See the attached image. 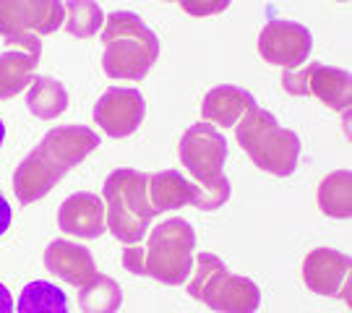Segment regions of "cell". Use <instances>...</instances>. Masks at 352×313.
<instances>
[{"instance_id": "1", "label": "cell", "mask_w": 352, "mask_h": 313, "mask_svg": "<svg viewBox=\"0 0 352 313\" xmlns=\"http://www.w3.org/2000/svg\"><path fill=\"white\" fill-rule=\"evenodd\" d=\"M100 147V136L87 125H58L19 162L13 173V193L21 204L45 199L65 173L81 164Z\"/></svg>"}, {"instance_id": "2", "label": "cell", "mask_w": 352, "mask_h": 313, "mask_svg": "<svg viewBox=\"0 0 352 313\" xmlns=\"http://www.w3.org/2000/svg\"><path fill=\"white\" fill-rule=\"evenodd\" d=\"M196 230L188 219H164L151 227L146 243H131L123 248V269L131 274L149 277L162 285H183L193 269Z\"/></svg>"}, {"instance_id": "3", "label": "cell", "mask_w": 352, "mask_h": 313, "mask_svg": "<svg viewBox=\"0 0 352 313\" xmlns=\"http://www.w3.org/2000/svg\"><path fill=\"white\" fill-rule=\"evenodd\" d=\"M102 68L110 78L141 81L160 58V39L133 11H113L100 32Z\"/></svg>"}, {"instance_id": "4", "label": "cell", "mask_w": 352, "mask_h": 313, "mask_svg": "<svg viewBox=\"0 0 352 313\" xmlns=\"http://www.w3.org/2000/svg\"><path fill=\"white\" fill-rule=\"evenodd\" d=\"M235 138L251 162L274 177H289L300 162V136L282 128L269 110L258 105L235 123Z\"/></svg>"}, {"instance_id": "5", "label": "cell", "mask_w": 352, "mask_h": 313, "mask_svg": "<svg viewBox=\"0 0 352 313\" xmlns=\"http://www.w3.org/2000/svg\"><path fill=\"white\" fill-rule=\"evenodd\" d=\"M102 201H104L107 230L115 235V240L131 246L146 238L151 219L157 217L151 209L146 173L131 170V167L113 170L102 188Z\"/></svg>"}, {"instance_id": "6", "label": "cell", "mask_w": 352, "mask_h": 313, "mask_svg": "<svg viewBox=\"0 0 352 313\" xmlns=\"http://www.w3.org/2000/svg\"><path fill=\"white\" fill-rule=\"evenodd\" d=\"M186 285L190 298L217 313H256L261 305V290L251 277L227 272L225 261L209 250L193 256Z\"/></svg>"}, {"instance_id": "7", "label": "cell", "mask_w": 352, "mask_h": 313, "mask_svg": "<svg viewBox=\"0 0 352 313\" xmlns=\"http://www.w3.org/2000/svg\"><path fill=\"white\" fill-rule=\"evenodd\" d=\"M177 157L180 164L186 167V173L193 183L209 193L217 209H222L230 196H232V186L225 177V162H227V141L219 133V128L212 123H193L180 136L177 144Z\"/></svg>"}, {"instance_id": "8", "label": "cell", "mask_w": 352, "mask_h": 313, "mask_svg": "<svg viewBox=\"0 0 352 313\" xmlns=\"http://www.w3.org/2000/svg\"><path fill=\"white\" fill-rule=\"evenodd\" d=\"M60 0H0V37L8 45H32L63 26Z\"/></svg>"}, {"instance_id": "9", "label": "cell", "mask_w": 352, "mask_h": 313, "mask_svg": "<svg viewBox=\"0 0 352 313\" xmlns=\"http://www.w3.org/2000/svg\"><path fill=\"white\" fill-rule=\"evenodd\" d=\"M282 87L292 97L314 94L318 102L337 113H350L352 107V78L344 68L324 63H302L300 68H287L282 74Z\"/></svg>"}, {"instance_id": "10", "label": "cell", "mask_w": 352, "mask_h": 313, "mask_svg": "<svg viewBox=\"0 0 352 313\" xmlns=\"http://www.w3.org/2000/svg\"><path fill=\"white\" fill-rule=\"evenodd\" d=\"M314 52V37L302 24L287 19H272L258 32V55L261 61L277 68H300Z\"/></svg>"}, {"instance_id": "11", "label": "cell", "mask_w": 352, "mask_h": 313, "mask_svg": "<svg viewBox=\"0 0 352 313\" xmlns=\"http://www.w3.org/2000/svg\"><path fill=\"white\" fill-rule=\"evenodd\" d=\"M352 261L347 253L334 248H314L302 259V282L314 295L340 298L344 305L352 303L350 295Z\"/></svg>"}, {"instance_id": "12", "label": "cell", "mask_w": 352, "mask_h": 313, "mask_svg": "<svg viewBox=\"0 0 352 313\" xmlns=\"http://www.w3.org/2000/svg\"><path fill=\"white\" fill-rule=\"evenodd\" d=\"M146 115V102L139 89L113 87L94 105V123L110 138H126L139 131Z\"/></svg>"}, {"instance_id": "13", "label": "cell", "mask_w": 352, "mask_h": 313, "mask_svg": "<svg viewBox=\"0 0 352 313\" xmlns=\"http://www.w3.org/2000/svg\"><path fill=\"white\" fill-rule=\"evenodd\" d=\"M149 199L154 214L175 212L180 206H193L201 212H217L214 201L199 183H193L180 170H160L149 175Z\"/></svg>"}, {"instance_id": "14", "label": "cell", "mask_w": 352, "mask_h": 313, "mask_svg": "<svg viewBox=\"0 0 352 313\" xmlns=\"http://www.w3.org/2000/svg\"><path fill=\"white\" fill-rule=\"evenodd\" d=\"M55 222L63 230V235H71V238H81V240L100 238L102 233H104V227H107L104 201H102V196L89 193V191L71 193L60 204Z\"/></svg>"}, {"instance_id": "15", "label": "cell", "mask_w": 352, "mask_h": 313, "mask_svg": "<svg viewBox=\"0 0 352 313\" xmlns=\"http://www.w3.org/2000/svg\"><path fill=\"white\" fill-rule=\"evenodd\" d=\"M42 261L52 277L63 279L74 288H84L89 279L97 274L94 253L87 246H78L74 240H52L45 248Z\"/></svg>"}, {"instance_id": "16", "label": "cell", "mask_w": 352, "mask_h": 313, "mask_svg": "<svg viewBox=\"0 0 352 313\" xmlns=\"http://www.w3.org/2000/svg\"><path fill=\"white\" fill-rule=\"evenodd\" d=\"M42 58V45H8L0 52V100H11L21 94L37 78V65Z\"/></svg>"}, {"instance_id": "17", "label": "cell", "mask_w": 352, "mask_h": 313, "mask_svg": "<svg viewBox=\"0 0 352 313\" xmlns=\"http://www.w3.org/2000/svg\"><path fill=\"white\" fill-rule=\"evenodd\" d=\"M253 107H256V100L248 89L219 84L204 94L201 118L214 128H235V123Z\"/></svg>"}, {"instance_id": "18", "label": "cell", "mask_w": 352, "mask_h": 313, "mask_svg": "<svg viewBox=\"0 0 352 313\" xmlns=\"http://www.w3.org/2000/svg\"><path fill=\"white\" fill-rule=\"evenodd\" d=\"M26 107L39 120H52L68 110V89L52 76H37L26 89Z\"/></svg>"}, {"instance_id": "19", "label": "cell", "mask_w": 352, "mask_h": 313, "mask_svg": "<svg viewBox=\"0 0 352 313\" xmlns=\"http://www.w3.org/2000/svg\"><path fill=\"white\" fill-rule=\"evenodd\" d=\"M318 209L334 217V219H350L352 217V173L350 170H334L329 173L316 191Z\"/></svg>"}, {"instance_id": "20", "label": "cell", "mask_w": 352, "mask_h": 313, "mask_svg": "<svg viewBox=\"0 0 352 313\" xmlns=\"http://www.w3.org/2000/svg\"><path fill=\"white\" fill-rule=\"evenodd\" d=\"M123 305V290L107 274H94L84 288H78L81 313H118Z\"/></svg>"}, {"instance_id": "21", "label": "cell", "mask_w": 352, "mask_h": 313, "mask_svg": "<svg viewBox=\"0 0 352 313\" xmlns=\"http://www.w3.org/2000/svg\"><path fill=\"white\" fill-rule=\"evenodd\" d=\"M16 313H68V298L58 285L34 279L21 290Z\"/></svg>"}, {"instance_id": "22", "label": "cell", "mask_w": 352, "mask_h": 313, "mask_svg": "<svg viewBox=\"0 0 352 313\" xmlns=\"http://www.w3.org/2000/svg\"><path fill=\"white\" fill-rule=\"evenodd\" d=\"M104 11L97 0H68L65 3L63 29L76 39H89L102 32Z\"/></svg>"}, {"instance_id": "23", "label": "cell", "mask_w": 352, "mask_h": 313, "mask_svg": "<svg viewBox=\"0 0 352 313\" xmlns=\"http://www.w3.org/2000/svg\"><path fill=\"white\" fill-rule=\"evenodd\" d=\"M180 8L188 13V16H217L230 8L232 0H177Z\"/></svg>"}, {"instance_id": "24", "label": "cell", "mask_w": 352, "mask_h": 313, "mask_svg": "<svg viewBox=\"0 0 352 313\" xmlns=\"http://www.w3.org/2000/svg\"><path fill=\"white\" fill-rule=\"evenodd\" d=\"M11 219H13L11 204H8V201H6V196L0 193V235H6V233H8V227H11Z\"/></svg>"}, {"instance_id": "25", "label": "cell", "mask_w": 352, "mask_h": 313, "mask_svg": "<svg viewBox=\"0 0 352 313\" xmlns=\"http://www.w3.org/2000/svg\"><path fill=\"white\" fill-rule=\"evenodd\" d=\"M0 313H16V303L11 298V290L0 282Z\"/></svg>"}, {"instance_id": "26", "label": "cell", "mask_w": 352, "mask_h": 313, "mask_svg": "<svg viewBox=\"0 0 352 313\" xmlns=\"http://www.w3.org/2000/svg\"><path fill=\"white\" fill-rule=\"evenodd\" d=\"M3 141H6V123L0 120V147H3Z\"/></svg>"}, {"instance_id": "27", "label": "cell", "mask_w": 352, "mask_h": 313, "mask_svg": "<svg viewBox=\"0 0 352 313\" xmlns=\"http://www.w3.org/2000/svg\"><path fill=\"white\" fill-rule=\"evenodd\" d=\"M164 3H177V0H164Z\"/></svg>"}, {"instance_id": "28", "label": "cell", "mask_w": 352, "mask_h": 313, "mask_svg": "<svg viewBox=\"0 0 352 313\" xmlns=\"http://www.w3.org/2000/svg\"><path fill=\"white\" fill-rule=\"evenodd\" d=\"M337 3H347V0H337Z\"/></svg>"}]
</instances>
